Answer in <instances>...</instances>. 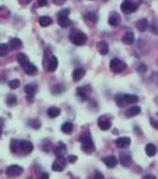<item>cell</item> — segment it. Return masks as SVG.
Masks as SVG:
<instances>
[{"mask_svg":"<svg viewBox=\"0 0 158 179\" xmlns=\"http://www.w3.org/2000/svg\"><path fill=\"white\" fill-rule=\"evenodd\" d=\"M136 26H137V29H138V31H140V32H144V31H146L147 27H149V23H147V19H145V18H143V19H139V20L136 23Z\"/></svg>","mask_w":158,"mask_h":179,"instance_id":"ffe728a7","label":"cell"},{"mask_svg":"<svg viewBox=\"0 0 158 179\" xmlns=\"http://www.w3.org/2000/svg\"><path fill=\"white\" fill-rule=\"evenodd\" d=\"M140 112H142L140 107L134 106V107H131V108L126 112V116H127V118H133V116H137Z\"/></svg>","mask_w":158,"mask_h":179,"instance_id":"603a6c76","label":"cell"},{"mask_svg":"<svg viewBox=\"0 0 158 179\" xmlns=\"http://www.w3.org/2000/svg\"><path fill=\"white\" fill-rule=\"evenodd\" d=\"M52 24V19L50 18L49 16H43L39 18V25L41 26H49V25H51Z\"/></svg>","mask_w":158,"mask_h":179,"instance_id":"4316f807","label":"cell"},{"mask_svg":"<svg viewBox=\"0 0 158 179\" xmlns=\"http://www.w3.org/2000/svg\"><path fill=\"white\" fill-rule=\"evenodd\" d=\"M0 136H1V132H0Z\"/></svg>","mask_w":158,"mask_h":179,"instance_id":"681fc988","label":"cell"},{"mask_svg":"<svg viewBox=\"0 0 158 179\" xmlns=\"http://www.w3.org/2000/svg\"><path fill=\"white\" fill-rule=\"evenodd\" d=\"M3 127H4V119L3 118H0V132L3 129Z\"/></svg>","mask_w":158,"mask_h":179,"instance_id":"7dc6e473","label":"cell"},{"mask_svg":"<svg viewBox=\"0 0 158 179\" xmlns=\"http://www.w3.org/2000/svg\"><path fill=\"white\" fill-rule=\"evenodd\" d=\"M137 70L139 71V72H145V71H146V65L144 64V63L138 64V66H137Z\"/></svg>","mask_w":158,"mask_h":179,"instance_id":"f35d334b","label":"cell"},{"mask_svg":"<svg viewBox=\"0 0 158 179\" xmlns=\"http://www.w3.org/2000/svg\"><path fill=\"white\" fill-rule=\"evenodd\" d=\"M98 126H99V128H101L102 130H107L111 128L112 122H111L108 116H101V118H99L98 120Z\"/></svg>","mask_w":158,"mask_h":179,"instance_id":"9c48e42d","label":"cell"},{"mask_svg":"<svg viewBox=\"0 0 158 179\" xmlns=\"http://www.w3.org/2000/svg\"><path fill=\"white\" fill-rule=\"evenodd\" d=\"M96 49H98V51L101 55H107L109 50L108 44L106 43L105 40H101V42H99V43L96 44Z\"/></svg>","mask_w":158,"mask_h":179,"instance_id":"d6986e66","label":"cell"},{"mask_svg":"<svg viewBox=\"0 0 158 179\" xmlns=\"http://www.w3.org/2000/svg\"><path fill=\"white\" fill-rule=\"evenodd\" d=\"M52 1H54V4H56V5L61 6V5H63V4L66 3L67 0H52Z\"/></svg>","mask_w":158,"mask_h":179,"instance_id":"b9f144b4","label":"cell"},{"mask_svg":"<svg viewBox=\"0 0 158 179\" xmlns=\"http://www.w3.org/2000/svg\"><path fill=\"white\" fill-rule=\"evenodd\" d=\"M57 22H58V25L61 27H64V29L73 25V23L68 18V16H57Z\"/></svg>","mask_w":158,"mask_h":179,"instance_id":"4fadbf2b","label":"cell"},{"mask_svg":"<svg viewBox=\"0 0 158 179\" xmlns=\"http://www.w3.org/2000/svg\"><path fill=\"white\" fill-rule=\"evenodd\" d=\"M46 114H48V116H49V118L54 119V118L60 116L61 109L58 108V107H50V108H48V110H46Z\"/></svg>","mask_w":158,"mask_h":179,"instance_id":"7402d4cb","label":"cell"},{"mask_svg":"<svg viewBox=\"0 0 158 179\" xmlns=\"http://www.w3.org/2000/svg\"><path fill=\"white\" fill-rule=\"evenodd\" d=\"M76 160H77L76 155H69V157H68V161H69V163H71V164L76 163Z\"/></svg>","mask_w":158,"mask_h":179,"instance_id":"60d3db41","label":"cell"},{"mask_svg":"<svg viewBox=\"0 0 158 179\" xmlns=\"http://www.w3.org/2000/svg\"><path fill=\"white\" fill-rule=\"evenodd\" d=\"M6 103H7L10 107H13V106L17 103L16 95H13V94H8V95H7V97H6Z\"/></svg>","mask_w":158,"mask_h":179,"instance_id":"1f68e13d","label":"cell"},{"mask_svg":"<svg viewBox=\"0 0 158 179\" xmlns=\"http://www.w3.org/2000/svg\"><path fill=\"white\" fill-rule=\"evenodd\" d=\"M23 167L22 166H19V165H11V166H8V167L6 168V174L8 176V177H12V178H16L18 176H20L23 173Z\"/></svg>","mask_w":158,"mask_h":179,"instance_id":"5b68a950","label":"cell"},{"mask_svg":"<svg viewBox=\"0 0 158 179\" xmlns=\"http://www.w3.org/2000/svg\"><path fill=\"white\" fill-rule=\"evenodd\" d=\"M73 128H74V126H73L71 122H64L63 125L61 126V130L64 134H70L71 132H73Z\"/></svg>","mask_w":158,"mask_h":179,"instance_id":"83f0119b","label":"cell"},{"mask_svg":"<svg viewBox=\"0 0 158 179\" xmlns=\"http://www.w3.org/2000/svg\"><path fill=\"white\" fill-rule=\"evenodd\" d=\"M144 179H156V176H153V174H147L144 177Z\"/></svg>","mask_w":158,"mask_h":179,"instance_id":"bcb514c9","label":"cell"},{"mask_svg":"<svg viewBox=\"0 0 158 179\" xmlns=\"http://www.w3.org/2000/svg\"><path fill=\"white\" fill-rule=\"evenodd\" d=\"M19 84H20L19 80H12V81L8 82V87L11 88V89H17V88L19 87Z\"/></svg>","mask_w":158,"mask_h":179,"instance_id":"d590c367","label":"cell"},{"mask_svg":"<svg viewBox=\"0 0 158 179\" xmlns=\"http://www.w3.org/2000/svg\"><path fill=\"white\" fill-rule=\"evenodd\" d=\"M119 160H120V164L123 165V166H125V167H130L132 164V158L130 155V153L127 152H120L119 154Z\"/></svg>","mask_w":158,"mask_h":179,"instance_id":"52a82bcc","label":"cell"},{"mask_svg":"<svg viewBox=\"0 0 158 179\" xmlns=\"http://www.w3.org/2000/svg\"><path fill=\"white\" fill-rule=\"evenodd\" d=\"M84 75H86V70L83 68H76L73 71V80L74 81H80L84 77Z\"/></svg>","mask_w":158,"mask_h":179,"instance_id":"ac0fdd59","label":"cell"},{"mask_svg":"<svg viewBox=\"0 0 158 179\" xmlns=\"http://www.w3.org/2000/svg\"><path fill=\"white\" fill-rule=\"evenodd\" d=\"M19 150L23 151L25 154H29L33 151V145L31 141L29 140H22L19 141Z\"/></svg>","mask_w":158,"mask_h":179,"instance_id":"ba28073f","label":"cell"},{"mask_svg":"<svg viewBox=\"0 0 158 179\" xmlns=\"http://www.w3.org/2000/svg\"><path fill=\"white\" fill-rule=\"evenodd\" d=\"M123 42L126 45H131L134 42V34H133V32H126L124 34V37H123Z\"/></svg>","mask_w":158,"mask_h":179,"instance_id":"484cf974","label":"cell"},{"mask_svg":"<svg viewBox=\"0 0 158 179\" xmlns=\"http://www.w3.org/2000/svg\"><path fill=\"white\" fill-rule=\"evenodd\" d=\"M151 121H152L151 124H152V126H153V127H157V125H156V121H155V120H153V119H151Z\"/></svg>","mask_w":158,"mask_h":179,"instance_id":"c3c4849f","label":"cell"},{"mask_svg":"<svg viewBox=\"0 0 158 179\" xmlns=\"http://www.w3.org/2000/svg\"><path fill=\"white\" fill-rule=\"evenodd\" d=\"M126 66H127V65H126L125 62L119 60V58H113V60L109 62V68H111V70L117 72V74L125 70Z\"/></svg>","mask_w":158,"mask_h":179,"instance_id":"3957f363","label":"cell"},{"mask_svg":"<svg viewBox=\"0 0 158 179\" xmlns=\"http://www.w3.org/2000/svg\"><path fill=\"white\" fill-rule=\"evenodd\" d=\"M22 5H27V4H30L31 3V0H18Z\"/></svg>","mask_w":158,"mask_h":179,"instance_id":"ee69618b","label":"cell"},{"mask_svg":"<svg viewBox=\"0 0 158 179\" xmlns=\"http://www.w3.org/2000/svg\"><path fill=\"white\" fill-rule=\"evenodd\" d=\"M24 90H25V92L27 94V97L31 100V98L35 96V94H36L37 86H36L35 83H30V84H26V86H25V89H24Z\"/></svg>","mask_w":158,"mask_h":179,"instance_id":"2e32d148","label":"cell"},{"mask_svg":"<svg viewBox=\"0 0 158 179\" xmlns=\"http://www.w3.org/2000/svg\"><path fill=\"white\" fill-rule=\"evenodd\" d=\"M145 152H146V154L149 157H153L157 153V147L155 146L153 144H147L146 146H145Z\"/></svg>","mask_w":158,"mask_h":179,"instance_id":"d4e9b609","label":"cell"},{"mask_svg":"<svg viewBox=\"0 0 158 179\" xmlns=\"http://www.w3.org/2000/svg\"><path fill=\"white\" fill-rule=\"evenodd\" d=\"M46 66H48V70H49L50 72L56 71L57 66H58V60H57V57H55L54 55H51L49 61L46 62Z\"/></svg>","mask_w":158,"mask_h":179,"instance_id":"8fae6325","label":"cell"},{"mask_svg":"<svg viewBox=\"0 0 158 179\" xmlns=\"http://www.w3.org/2000/svg\"><path fill=\"white\" fill-rule=\"evenodd\" d=\"M86 19H87L88 22H92L93 24H95V23L98 22V16L95 13H87L86 14Z\"/></svg>","mask_w":158,"mask_h":179,"instance_id":"836d02e7","label":"cell"},{"mask_svg":"<svg viewBox=\"0 0 158 179\" xmlns=\"http://www.w3.org/2000/svg\"><path fill=\"white\" fill-rule=\"evenodd\" d=\"M8 52V46H7V44H0V57H3V56H5L6 54Z\"/></svg>","mask_w":158,"mask_h":179,"instance_id":"e575fe53","label":"cell"},{"mask_svg":"<svg viewBox=\"0 0 158 179\" xmlns=\"http://www.w3.org/2000/svg\"><path fill=\"white\" fill-rule=\"evenodd\" d=\"M104 164L108 168H113L118 165V159L113 155H108V157L104 158Z\"/></svg>","mask_w":158,"mask_h":179,"instance_id":"9a60e30c","label":"cell"},{"mask_svg":"<svg viewBox=\"0 0 158 179\" xmlns=\"http://www.w3.org/2000/svg\"><path fill=\"white\" fill-rule=\"evenodd\" d=\"M38 4L39 6H46L48 1H46V0H38Z\"/></svg>","mask_w":158,"mask_h":179,"instance_id":"f6af8a7d","label":"cell"},{"mask_svg":"<svg viewBox=\"0 0 158 179\" xmlns=\"http://www.w3.org/2000/svg\"><path fill=\"white\" fill-rule=\"evenodd\" d=\"M7 46L10 50H18L23 48V42L19 38H12L10 43L7 44Z\"/></svg>","mask_w":158,"mask_h":179,"instance_id":"5bb4252c","label":"cell"},{"mask_svg":"<svg viewBox=\"0 0 158 179\" xmlns=\"http://www.w3.org/2000/svg\"><path fill=\"white\" fill-rule=\"evenodd\" d=\"M70 13V10L69 8H64V10H61L58 13H57V16H68Z\"/></svg>","mask_w":158,"mask_h":179,"instance_id":"ab89813d","label":"cell"},{"mask_svg":"<svg viewBox=\"0 0 158 179\" xmlns=\"http://www.w3.org/2000/svg\"><path fill=\"white\" fill-rule=\"evenodd\" d=\"M37 179H49V174H48V173H42Z\"/></svg>","mask_w":158,"mask_h":179,"instance_id":"7bdbcfd3","label":"cell"},{"mask_svg":"<svg viewBox=\"0 0 158 179\" xmlns=\"http://www.w3.org/2000/svg\"><path fill=\"white\" fill-rule=\"evenodd\" d=\"M108 24H109V25H112V26H118V25L120 24L119 14H118V13H115V12H113V13L109 16Z\"/></svg>","mask_w":158,"mask_h":179,"instance_id":"44dd1931","label":"cell"},{"mask_svg":"<svg viewBox=\"0 0 158 179\" xmlns=\"http://www.w3.org/2000/svg\"><path fill=\"white\" fill-rule=\"evenodd\" d=\"M76 95L81 101H87L88 97H89V88L88 87L87 88H83V87L77 88Z\"/></svg>","mask_w":158,"mask_h":179,"instance_id":"30bf717a","label":"cell"},{"mask_svg":"<svg viewBox=\"0 0 158 179\" xmlns=\"http://www.w3.org/2000/svg\"><path fill=\"white\" fill-rule=\"evenodd\" d=\"M66 152H67V146L63 142H58V145L54 148V153L56 154V157H63Z\"/></svg>","mask_w":158,"mask_h":179,"instance_id":"e0dca14e","label":"cell"},{"mask_svg":"<svg viewBox=\"0 0 158 179\" xmlns=\"http://www.w3.org/2000/svg\"><path fill=\"white\" fill-rule=\"evenodd\" d=\"M70 40L75 45L81 46V45L86 44V42H87V34L81 32V31H73L70 33Z\"/></svg>","mask_w":158,"mask_h":179,"instance_id":"6da1fadb","label":"cell"},{"mask_svg":"<svg viewBox=\"0 0 158 179\" xmlns=\"http://www.w3.org/2000/svg\"><path fill=\"white\" fill-rule=\"evenodd\" d=\"M124 96H125L126 104H128V103H137L138 100H139L138 96H137V95H133V94H125Z\"/></svg>","mask_w":158,"mask_h":179,"instance_id":"f546056e","label":"cell"},{"mask_svg":"<svg viewBox=\"0 0 158 179\" xmlns=\"http://www.w3.org/2000/svg\"><path fill=\"white\" fill-rule=\"evenodd\" d=\"M18 150H19V141L16 140V139L11 140V152L16 153L18 152Z\"/></svg>","mask_w":158,"mask_h":179,"instance_id":"d6a6232c","label":"cell"},{"mask_svg":"<svg viewBox=\"0 0 158 179\" xmlns=\"http://www.w3.org/2000/svg\"><path fill=\"white\" fill-rule=\"evenodd\" d=\"M115 145L119 148H126V147H128L131 145V139L127 138V136H121V138L115 140Z\"/></svg>","mask_w":158,"mask_h":179,"instance_id":"7c38bea8","label":"cell"},{"mask_svg":"<svg viewBox=\"0 0 158 179\" xmlns=\"http://www.w3.org/2000/svg\"><path fill=\"white\" fill-rule=\"evenodd\" d=\"M105 1H107V0H105Z\"/></svg>","mask_w":158,"mask_h":179,"instance_id":"f907efd6","label":"cell"},{"mask_svg":"<svg viewBox=\"0 0 158 179\" xmlns=\"http://www.w3.org/2000/svg\"><path fill=\"white\" fill-rule=\"evenodd\" d=\"M67 165V159L64 157H57L56 158V160H55L54 163H52V170H54L55 172H61V171H63V168L66 167Z\"/></svg>","mask_w":158,"mask_h":179,"instance_id":"8992f818","label":"cell"},{"mask_svg":"<svg viewBox=\"0 0 158 179\" xmlns=\"http://www.w3.org/2000/svg\"><path fill=\"white\" fill-rule=\"evenodd\" d=\"M29 125L31 126L32 128H35V129H38L39 127H41V122H39L38 120H30Z\"/></svg>","mask_w":158,"mask_h":179,"instance_id":"8d00e7d4","label":"cell"},{"mask_svg":"<svg viewBox=\"0 0 158 179\" xmlns=\"http://www.w3.org/2000/svg\"><path fill=\"white\" fill-rule=\"evenodd\" d=\"M137 7H138V5L133 4L131 0H124L123 4H121V11L125 14H130V13H133V12L137 11Z\"/></svg>","mask_w":158,"mask_h":179,"instance_id":"277c9868","label":"cell"},{"mask_svg":"<svg viewBox=\"0 0 158 179\" xmlns=\"http://www.w3.org/2000/svg\"><path fill=\"white\" fill-rule=\"evenodd\" d=\"M17 61H18V63L22 65L23 68L29 63V58H27V56L25 54H18V56H17Z\"/></svg>","mask_w":158,"mask_h":179,"instance_id":"f1b7e54d","label":"cell"},{"mask_svg":"<svg viewBox=\"0 0 158 179\" xmlns=\"http://www.w3.org/2000/svg\"><path fill=\"white\" fill-rule=\"evenodd\" d=\"M24 70H25V72H26L27 75L32 76V75H35V74H36V71H37V66L29 62V63L24 66Z\"/></svg>","mask_w":158,"mask_h":179,"instance_id":"cb8c5ba5","label":"cell"},{"mask_svg":"<svg viewBox=\"0 0 158 179\" xmlns=\"http://www.w3.org/2000/svg\"><path fill=\"white\" fill-rule=\"evenodd\" d=\"M125 94H118L117 96H115V102L119 106V107H124L126 106V102H125V96H124Z\"/></svg>","mask_w":158,"mask_h":179,"instance_id":"4dcf8cb0","label":"cell"},{"mask_svg":"<svg viewBox=\"0 0 158 179\" xmlns=\"http://www.w3.org/2000/svg\"><path fill=\"white\" fill-rule=\"evenodd\" d=\"M89 179H104V174L101 173V172H99V171H95L94 174L89 177Z\"/></svg>","mask_w":158,"mask_h":179,"instance_id":"74e56055","label":"cell"},{"mask_svg":"<svg viewBox=\"0 0 158 179\" xmlns=\"http://www.w3.org/2000/svg\"><path fill=\"white\" fill-rule=\"evenodd\" d=\"M81 145L83 151L86 153H93L94 150H95V146H94V142H93V139L89 135H83L81 136Z\"/></svg>","mask_w":158,"mask_h":179,"instance_id":"7a4b0ae2","label":"cell"}]
</instances>
